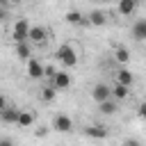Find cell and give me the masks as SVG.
<instances>
[{
	"instance_id": "cell-7",
	"label": "cell",
	"mask_w": 146,
	"mask_h": 146,
	"mask_svg": "<svg viewBox=\"0 0 146 146\" xmlns=\"http://www.w3.org/2000/svg\"><path fill=\"white\" fill-rule=\"evenodd\" d=\"M107 21H110V16L100 9H94V11L87 14V23L94 25V27H103V25H107Z\"/></svg>"
},
{
	"instance_id": "cell-19",
	"label": "cell",
	"mask_w": 146,
	"mask_h": 146,
	"mask_svg": "<svg viewBox=\"0 0 146 146\" xmlns=\"http://www.w3.org/2000/svg\"><path fill=\"white\" fill-rule=\"evenodd\" d=\"M16 125H18V128H32V125H34V114H32L30 110H21Z\"/></svg>"
},
{
	"instance_id": "cell-15",
	"label": "cell",
	"mask_w": 146,
	"mask_h": 146,
	"mask_svg": "<svg viewBox=\"0 0 146 146\" xmlns=\"http://www.w3.org/2000/svg\"><path fill=\"white\" fill-rule=\"evenodd\" d=\"M84 135L91 137V139H105L107 137V128L105 125H89V128H84Z\"/></svg>"
},
{
	"instance_id": "cell-23",
	"label": "cell",
	"mask_w": 146,
	"mask_h": 146,
	"mask_svg": "<svg viewBox=\"0 0 146 146\" xmlns=\"http://www.w3.org/2000/svg\"><path fill=\"white\" fill-rule=\"evenodd\" d=\"M46 135H48V128H39L36 130V137H46Z\"/></svg>"
},
{
	"instance_id": "cell-8",
	"label": "cell",
	"mask_w": 146,
	"mask_h": 146,
	"mask_svg": "<svg viewBox=\"0 0 146 146\" xmlns=\"http://www.w3.org/2000/svg\"><path fill=\"white\" fill-rule=\"evenodd\" d=\"M130 34H132V39H135V41H146V18L135 21V25H132Z\"/></svg>"
},
{
	"instance_id": "cell-1",
	"label": "cell",
	"mask_w": 146,
	"mask_h": 146,
	"mask_svg": "<svg viewBox=\"0 0 146 146\" xmlns=\"http://www.w3.org/2000/svg\"><path fill=\"white\" fill-rule=\"evenodd\" d=\"M55 57L62 62V66L64 68H73L75 64H78V50H75V46L73 43H62L57 50H55Z\"/></svg>"
},
{
	"instance_id": "cell-2",
	"label": "cell",
	"mask_w": 146,
	"mask_h": 146,
	"mask_svg": "<svg viewBox=\"0 0 146 146\" xmlns=\"http://www.w3.org/2000/svg\"><path fill=\"white\" fill-rule=\"evenodd\" d=\"M30 23L25 21V18H18L16 23H14V30H11V36H14V41L18 43V41H30Z\"/></svg>"
},
{
	"instance_id": "cell-14",
	"label": "cell",
	"mask_w": 146,
	"mask_h": 146,
	"mask_svg": "<svg viewBox=\"0 0 146 146\" xmlns=\"http://www.w3.org/2000/svg\"><path fill=\"white\" fill-rule=\"evenodd\" d=\"M116 2H119V14L121 16H132L139 0H116Z\"/></svg>"
},
{
	"instance_id": "cell-10",
	"label": "cell",
	"mask_w": 146,
	"mask_h": 146,
	"mask_svg": "<svg viewBox=\"0 0 146 146\" xmlns=\"http://www.w3.org/2000/svg\"><path fill=\"white\" fill-rule=\"evenodd\" d=\"M119 100L116 98H110V100H103V103H98V110H100V114H105V116H112V114H116L119 112V105H116Z\"/></svg>"
},
{
	"instance_id": "cell-3",
	"label": "cell",
	"mask_w": 146,
	"mask_h": 146,
	"mask_svg": "<svg viewBox=\"0 0 146 146\" xmlns=\"http://www.w3.org/2000/svg\"><path fill=\"white\" fill-rule=\"evenodd\" d=\"M25 73H27L30 80H41L43 73H46V66H43L36 57H30V59L25 62Z\"/></svg>"
},
{
	"instance_id": "cell-6",
	"label": "cell",
	"mask_w": 146,
	"mask_h": 146,
	"mask_svg": "<svg viewBox=\"0 0 146 146\" xmlns=\"http://www.w3.org/2000/svg\"><path fill=\"white\" fill-rule=\"evenodd\" d=\"M50 128H55L57 132H71L73 130V119L66 116V114H57L50 123Z\"/></svg>"
},
{
	"instance_id": "cell-12",
	"label": "cell",
	"mask_w": 146,
	"mask_h": 146,
	"mask_svg": "<svg viewBox=\"0 0 146 146\" xmlns=\"http://www.w3.org/2000/svg\"><path fill=\"white\" fill-rule=\"evenodd\" d=\"M52 84H55L59 91H64V89H68V87H71V75H68L66 71H57V75H55Z\"/></svg>"
},
{
	"instance_id": "cell-21",
	"label": "cell",
	"mask_w": 146,
	"mask_h": 146,
	"mask_svg": "<svg viewBox=\"0 0 146 146\" xmlns=\"http://www.w3.org/2000/svg\"><path fill=\"white\" fill-rule=\"evenodd\" d=\"M55 75H57V68H55V66H46V73H43V78H46L48 82H52V80H55Z\"/></svg>"
},
{
	"instance_id": "cell-11",
	"label": "cell",
	"mask_w": 146,
	"mask_h": 146,
	"mask_svg": "<svg viewBox=\"0 0 146 146\" xmlns=\"http://www.w3.org/2000/svg\"><path fill=\"white\" fill-rule=\"evenodd\" d=\"M18 114H21V110L7 105V107L0 112V121H2V123H18Z\"/></svg>"
},
{
	"instance_id": "cell-24",
	"label": "cell",
	"mask_w": 146,
	"mask_h": 146,
	"mask_svg": "<svg viewBox=\"0 0 146 146\" xmlns=\"http://www.w3.org/2000/svg\"><path fill=\"white\" fill-rule=\"evenodd\" d=\"M100 2H116V0H100Z\"/></svg>"
},
{
	"instance_id": "cell-22",
	"label": "cell",
	"mask_w": 146,
	"mask_h": 146,
	"mask_svg": "<svg viewBox=\"0 0 146 146\" xmlns=\"http://www.w3.org/2000/svg\"><path fill=\"white\" fill-rule=\"evenodd\" d=\"M137 114H139V119H141V121H146V103H141V105L137 107Z\"/></svg>"
},
{
	"instance_id": "cell-18",
	"label": "cell",
	"mask_w": 146,
	"mask_h": 146,
	"mask_svg": "<svg viewBox=\"0 0 146 146\" xmlns=\"http://www.w3.org/2000/svg\"><path fill=\"white\" fill-rule=\"evenodd\" d=\"M57 91H59V89H57L52 82H48V84L41 89V100H43V103H52V100L57 98Z\"/></svg>"
},
{
	"instance_id": "cell-17",
	"label": "cell",
	"mask_w": 146,
	"mask_h": 146,
	"mask_svg": "<svg viewBox=\"0 0 146 146\" xmlns=\"http://www.w3.org/2000/svg\"><path fill=\"white\" fill-rule=\"evenodd\" d=\"M114 78H116V82H121V84H128V87L135 84V75H132L128 68H119V71L114 73Z\"/></svg>"
},
{
	"instance_id": "cell-13",
	"label": "cell",
	"mask_w": 146,
	"mask_h": 146,
	"mask_svg": "<svg viewBox=\"0 0 146 146\" xmlns=\"http://www.w3.org/2000/svg\"><path fill=\"white\" fill-rule=\"evenodd\" d=\"M112 98H116V100H128V98H130V87L116 82V84L112 87Z\"/></svg>"
},
{
	"instance_id": "cell-26",
	"label": "cell",
	"mask_w": 146,
	"mask_h": 146,
	"mask_svg": "<svg viewBox=\"0 0 146 146\" xmlns=\"http://www.w3.org/2000/svg\"><path fill=\"white\" fill-rule=\"evenodd\" d=\"M96 2H100V0H96Z\"/></svg>"
},
{
	"instance_id": "cell-4",
	"label": "cell",
	"mask_w": 146,
	"mask_h": 146,
	"mask_svg": "<svg viewBox=\"0 0 146 146\" xmlns=\"http://www.w3.org/2000/svg\"><path fill=\"white\" fill-rule=\"evenodd\" d=\"M30 43L32 46H46L48 43V30L43 25H32L30 27Z\"/></svg>"
},
{
	"instance_id": "cell-5",
	"label": "cell",
	"mask_w": 146,
	"mask_h": 146,
	"mask_svg": "<svg viewBox=\"0 0 146 146\" xmlns=\"http://www.w3.org/2000/svg\"><path fill=\"white\" fill-rule=\"evenodd\" d=\"M110 98H112V87H110V84H105V82L94 84V89H91V100L103 103V100H110Z\"/></svg>"
},
{
	"instance_id": "cell-20",
	"label": "cell",
	"mask_w": 146,
	"mask_h": 146,
	"mask_svg": "<svg viewBox=\"0 0 146 146\" xmlns=\"http://www.w3.org/2000/svg\"><path fill=\"white\" fill-rule=\"evenodd\" d=\"M114 59H116L119 64H128V62H130V50H128L125 46H119V48L114 50Z\"/></svg>"
},
{
	"instance_id": "cell-25",
	"label": "cell",
	"mask_w": 146,
	"mask_h": 146,
	"mask_svg": "<svg viewBox=\"0 0 146 146\" xmlns=\"http://www.w3.org/2000/svg\"><path fill=\"white\" fill-rule=\"evenodd\" d=\"M2 2H11V0H2Z\"/></svg>"
},
{
	"instance_id": "cell-9",
	"label": "cell",
	"mask_w": 146,
	"mask_h": 146,
	"mask_svg": "<svg viewBox=\"0 0 146 146\" xmlns=\"http://www.w3.org/2000/svg\"><path fill=\"white\" fill-rule=\"evenodd\" d=\"M14 50H16V57H18V59H25V62H27V59L32 57V43H30V41H18Z\"/></svg>"
},
{
	"instance_id": "cell-16",
	"label": "cell",
	"mask_w": 146,
	"mask_h": 146,
	"mask_svg": "<svg viewBox=\"0 0 146 146\" xmlns=\"http://www.w3.org/2000/svg\"><path fill=\"white\" fill-rule=\"evenodd\" d=\"M64 21L68 23V25H82V23H87V16L82 14V11H66V16H64Z\"/></svg>"
}]
</instances>
